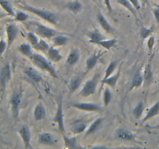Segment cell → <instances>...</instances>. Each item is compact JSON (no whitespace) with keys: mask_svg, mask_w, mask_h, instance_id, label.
Segmentation results:
<instances>
[{"mask_svg":"<svg viewBox=\"0 0 159 149\" xmlns=\"http://www.w3.org/2000/svg\"><path fill=\"white\" fill-rule=\"evenodd\" d=\"M143 84H144V76H143L142 73H141V69H139L134 74V77L132 79L131 84H130L128 92L132 91L135 88H140Z\"/></svg>","mask_w":159,"mask_h":149,"instance_id":"13","label":"cell"},{"mask_svg":"<svg viewBox=\"0 0 159 149\" xmlns=\"http://www.w3.org/2000/svg\"><path fill=\"white\" fill-rule=\"evenodd\" d=\"M32 45L29 44V43H23L20 45H19L17 49L18 51L21 53L23 55L26 56V57H30L33 56V51H32Z\"/></svg>","mask_w":159,"mask_h":149,"instance_id":"28","label":"cell"},{"mask_svg":"<svg viewBox=\"0 0 159 149\" xmlns=\"http://www.w3.org/2000/svg\"><path fill=\"white\" fill-rule=\"evenodd\" d=\"M155 6H156V7H158V8H159V4H155Z\"/></svg>","mask_w":159,"mask_h":149,"instance_id":"47","label":"cell"},{"mask_svg":"<svg viewBox=\"0 0 159 149\" xmlns=\"http://www.w3.org/2000/svg\"><path fill=\"white\" fill-rule=\"evenodd\" d=\"M156 1H158V2H159V0H156Z\"/></svg>","mask_w":159,"mask_h":149,"instance_id":"48","label":"cell"},{"mask_svg":"<svg viewBox=\"0 0 159 149\" xmlns=\"http://www.w3.org/2000/svg\"><path fill=\"white\" fill-rule=\"evenodd\" d=\"M144 85L145 87L149 86L152 84V81H153V71H152V64H151V61H149L146 65L145 68H144Z\"/></svg>","mask_w":159,"mask_h":149,"instance_id":"14","label":"cell"},{"mask_svg":"<svg viewBox=\"0 0 159 149\" xmlns=\"http://www.w3.org/2000/svg\"><path fill=\"white\" fill-rule=\"evenodd\" d=\"M112 98H113V94H112V92L110 91V89L109 88H106L104 90L103 93V97H102V100H103V105L105 106L110 104V102H111Z\"/></svg>","mask_w":159,"mask_h":149,"instance_id":"38","label":"cell"},{"mask_svg":"<svg viewBox=\"0 0 159 149\" xmlns=\"http://www.w3.org/2000/svg\"><path fill=\"white\" fill-rule=\"evenodd\" d=\"M86 36L89 39L90 43H96V44H98V43L100 42L101 40H105V37L97 29L89 31V33H87Z\"/></svg>","mask_w":159,"mask_h":149,"instance_id":"20","label":"cell"},{"mask_svg":"<svg viewBox=\"0 0 159 149\" xmlns=\"http://www.w3.org/2000/svg\"><path fill=\"white\" fill-rule=\"evenodd\" d=\"M34 117L37 121L42 120L46 117V110L41 102L36 106L34 111Z\"/></svg>","mask_w":159,"mask_h":149,"instance_id":"22","label":"cell"},{"mask_svg":"<svg viewBox=\"0 0 159 149\" xmlns=\"http://www.w3.org/2000/svg\"><path fill=\"white\" fill-rule=\"evenodd\" d=\"M47 54L50 60L53 62H59L62 59V55L60 51L54 47H50Z\"/></svg>","mask_w":159,"mask_h":149,"instance_id":"24","label":"cell"},{"mask_svg":"<svg viewBox=\"0 0 159 149\" xmlns=\"http://www.w3.org/2000/svg\"><path fill=\"white\" fill-rule=\"evenodd\" d=\"M141 3V6L143 7H144L145 6H150V2H149V0H140Z\"/></svg>","mask_w":159,"mask_h":149,"instance_id":"46","label":"cell"},{"mask_svg":"<svg viewBox=\"0 0 159 149\" xmlns=\"http://www.w3.org/2000/svg\"><path fill=\"white\" fill-rule=\"evenodd\" d=\"M116 138L123 140V141H133L136 138V134L134 133L133 132L130 131L128 130L125 129H118L116 131Z\"/></svg>","mask_w":159,"mask_h":149,"instance_id":"15","label":"cell"},{"mask_svg":"<svg viewBox=\"0 0 159 149\" xmlns=\"http://www.w3.org/2000/svg\"><path fill=\"white\" fill-rule=\"evenodd\" d=\"M0 4H1L2 8L7 12L8 15L12 17L16 16V12H14L12 5L9 2V0H0Z\"/></svg>","mask_w":159,"mask_h":149,"instance_id":"31","label":"cell"},{"mask_svg":"<svg viewBox=\"0 0 159 149\" xmlns=\"http://www.w3.org/2000/svg\"><path fill=\"white\" fill-rule=\"evenodd\" d=\"M18 133L20 134L23 144H24L25 148H32L31 146V133L29 127L27 125H23L18 130Z\"/></svg>","mask_w":159,"mask_h":149,"instance_id":"8","label":"cell"},{"mask_svg":"<svg viewBox=\"0 0 159 149\" xmlns=\"http://www.w3.org/2000/svg\"><path fill=\"white\" fill-rule=\"evenodd\" d=\"M63 100L62 99H60L58 104H57V112H56L55 115H54V118H53V122L57 124L59 130L62 134L65 133V121H64V113H63Z\"/></svg>","mask_w":159,"mask_h":149,"instance_id":"5","label":"cell"},{"mask_svg":"<svg viewBox=\"0 0 159 149\" xmlns=\"http://www.w3.org/2000/svg\"><path fill=\"white\" fill-rule=\"evenodd\" d=\"M120 77V67L119 68L117 72L116 73L113 75L110 76V77L107 78V79H102L100 81V82L102 84H106V85H109L110 87H111L113 89H114L115 87H116V83H117L118 80H119Z\"/></svg>","mask_w":159,"mask_h":149,"instance_id":"16","label":"cell"},{"mask_svg":"<svg viewBox=\"0 0 159 149\" xmlns=\"http://www.w3.org/2000/svg\"><path fill=\"white\" fill-rule=\"evenodd\" d=\"M154 32V27L152 26L150 28H147L145 26H141V31H140V36H141L142 40H145V39L151 37L152 33Z\"/></svg>","mask_w":159,"mask_h":149,"instance_id":"37","label":"cell"},{"mask_svg":"<svg viewBox=\"0 0 159 149\" xmlns=\"http://www.w3.org/2000/svg\"><path fill=\"white\" fill-rule=\"evenodd\" d=\"M35 24V33L40 37L43 38H53L57 35V30L47 26L40 23H34Z\"/></svg>","mask_w":159,"mask_h":149,"instance_id":"6","label":"cell"},{"mask_svg":"<svg viewBox=\"0 0 159 149\" xmlns=\"http://www.w3.org/2000/svg\"><path fill=\"white\" fill-rule=\"evenodd\" d=\"M158 113H159V99L156 102H155V104H154L153 106H152V107H151L150 109H149L148 110L146 116H144V119L141 120V124H144V123H145L146 121H148V120L155 117V116L158 115Z\"/></svg>","mask_w":159,"mask_h":149,"instance_id":"21","label":"cell"},{"mask_svg":"<svg viewBox=\"0 0 159 149\" xmlns=\"http://www.w3.org/2000/svg\"><path fill=\"white\" fill-rule=\"evenodd\" d=\"M22 96H23V91L21 89H17L14 91L12 97L10 99L11 110H12V116L15 119H17L20 113V108L21 105Z\"/></svg>","mask_w":159,"mask_h":149,"instance_id":"3","label":"cell"},{"mask_svg":"<svg viewBox=\"0 0 159 149\" xmlns=\"http://www.w3.org/2000/svg\"><path fill=\"white\" fill-rule=\"evenodd\" d=\"M0 43H1V55L2 56L4 52L6 51V50L8 49V43L6 41H5L2 37Z\"/></svg>","mask_w":159,"mask_h":149,"instance_id":"42","label":"cell"},{"mask_svg":"<svg viewBox=\"0 0 159 149\" xmlns=\"http://www.w3.org/2000/svg\"><path fill=\"white\" fill-rule=\"evenodd\" d=\"M118 65V61H112L109 65L107 66V70H106L105 72V75H104L103 79H107V78L110 77V76L112 75L114 71L116 70V67Z\"/></svg>","mask_w":159,"mask_h":149,"instance_id":"36","label":"cell"},{"mask_svg":"<svg viewBox=\"0 0 159 149\" xmlns=\"http://www.w3.org/2000/svg\"><path fill=\"white\" fill-rule=\"evenodd\" d=\"M23 72L30 80L36 82V83H40L43 81L41 74L39 71H37L35 68L30 67V68H27L26 70H24Z\"/></svg>","mask_w":159,"mask_h":149,"instance_id":"11","label":"cell"},{"mask_svg":"<svg viewBox=\"0 0 159 149\" xmlns=\"http://www.w3.org/2000/svg\"><path fill=\"white\" fill-rule=\"evenodd\" d=\"M155 37H152V36H151L148 39V47L149 51H152L154 46H155Z\"/></svg>","mask_w":159,"mask_h":149,"instance_id":"41","label":"cell"},{"mask_svg":"<svg viewBox=\"0 0 159 149\" xmlns=\"http://www.w3.org/2000/svg\"><path fill=\"white\" fill-rule=\"evenodd\" d=\"M31 60L36 67L48 72L54 78H56V79L58 78V74H57V72L56 71L54 67L53 66L51 62L49 60H48L44 56L40 54H34L31 57Z\"/></svg>","mask_w":159,"mask_h":149,"instance_id":"2","label":"cell"},{"mask_svg":"<svg viewBox=\"0 0 159 149\" xmlns=\"http://www.w3.org/2000/svg\"><path fill=\"white\" fill-rule=\"evenodd\" d=\"M102 122H103V118L99 117L97 118L91 125L89 127V128L87 129L86 133H85V136H89L90 134H93V133H96L98 130L99 129V127L102 126Z\"/></svg>","mask_w":159,"mask_h":149,"instance_id":"25","label":"cell"},{"mask_svg":"<svg viewBox=\"0 0 159 149\" xmlns=\"http://www.w3.org/2000/svg\"><path fill=\"white\" fill-rule=\"evenodd\" d=\"M63 138L64 141H65V145L66 147H68V148H76L78 147L77 145V138L76 137H69L65 136V134H63Z\"/></svg>","mask_w":159,"mask_h":149,"instance_id":"34","label":"cell"},{"mask_svg":"<svg viewBox=\"0 0 159 149\" xmlns=\"http://www.w3.org/2000/svg\"><path fill=\"white\" fill-rule=\"evenodd\" d=\"M18 6L20 9H23V10L32 12V13L35 14V15H37L40 18L44 20L45 21L48 22L49 23H51V24L56 25L58 23V16L55 12H52V11L34 7V6H31L24 2L18 3Z\"/></svg>","mask_w":159,"mask_h":149,"instance_id":"1","label":"cell"},{"mask_svg":"<svg viewBox=\"0 0 159 149\" xmlns=\"http://www.w3.org/2000/svg\"><path fill=\"white\" fill-rule=\"evenodd\" d=\"M69 41V37L64 35H56L52 38V42L54 46H65Z\"/></svg>","mask_w":159,"mask_h":149,"instance_id":"29","label":"cell"},{"mask_svg":"<svg viewBox=\"0 0 159 149\" xmlns=\"http://www.w3.org/2000/svg\"><path fill=\"white\" fill-rule=\"evenodd\" d=\"M11 76H12V74H11L10 65H9V63H7L2 68L1 73H0V81H1L2 90V91H4L5 88H6V84L10 80Z\"/></svg>","mask_w":159,"mask_h":149,"instance_id":"10","label":"cell"},{"mask_svg":"<svg viewBox=\"0 0 159 149\" xmlns=\"http://www.w3.org/2000/svg\"><path fill=\"white\" fill-rule=\"evenodd\" d=\"M144 110V103L143 101H140L137 104L136 106L133 109V115L135 119L138 120L141 117L143 114V112Z\"/></svg>","mask_w":159,"mask_h":149,"instance_id":"32","label":"cell"},{"mask_svg":"<svg viewBox=\"0 0 159 149\" xmlns=\"http://www.w3.org/2000/svg\"><path fill=\"white\" fill-rule=\"evenodd\" d=\"M116 2H118L119 4H120L121 6H124V8L127 9V10L130 11V12L132 13V15L135 17L136 20L138 21V13H137V10L134 6L132 5V3L130 2V0H116Z\"/></svg>","mask_w":159,"mask_h":149,"instance_id":"27","label":"cell"},{"mask_svg":"<svg viewBox=\"0 0 159 149\" xmlns=\"http://www.w3.org/2000/svg\"><path fill=\"white\" fill-rule=\"evenodd\" d=\"M82 78L79 75L73 76L70 79L69 84H68V91H69L70 94L71 95L79 88L81 83H82Z\"/></svg>","mask_w":159,"mask_h":149,"instance_id":"23","label":"cell"},{"mask_svg":"<svg viewBox=\"0 0 159 149\" xmlns=\"http://www.w3.org/2000/svg\"><path fill=\"white\" fill-rule=\"evenodd\" d=\"M103 2L104 5L106 6V7H107L108 12H110V13H112V12H113V8H112L110 0H103Z\"/></svg>","mask_w":159,"mask_h":149,"instance_id":"45","label":"cell"},{"mask_svg":"<svg viewBox=\"0 0 159 149\" xmlns=\"http://www.w3.org/2000/svg\"><path fill=\"white\" fill-rule=\"evenodd\" d=\"M152 12H153V15L155 16V20H156L157 24H158V26H159V8L156 7L155 9H154L152 10Z\"/></svg>","mask_w":159,"mask_h":149,"instance_id":"44","label":"cell"},{"mask_svg":"<svg viewBox=\"0 0 159 149\" xmlns=\"http://www.w3.org/2000/svg\"><path fill=\"white\" fill-rule=\"evenodd\" d=\"M98 82H99V75L96 74L93 79H89L85 82L80 92L81 96H84V97H88V96L95 94L96 92Z\"/></svg>","mask_w":159,"mask_h":149,"instance_id":"4","label":"cell"},{"mask_svg":"<svg viewBox=\"0 0 159 149\" xmlns=\"http://www.w3.org/2000/svg\"><path fill=\"white\" fill-rule=\"evenodd\" d=\"M79 58H80V51H79V49L74 48L70 51L69 54H68V58H67V63L69 65H74L79 61Z\"/></svg>","mask_w":159,"mask_h":149,"instance_id":"26","label":"cell"},{"mask_svg":"<svg viewBox=\"0 0 159 149\" xmlns=\"http://www.w3.org/2000/svg\"><path fill=\"white\" fill-rule=\"evenodd\" d=\"M71 106L79 110L86 112H96L101 110V106L98 104L92 102H75L71 104Z\"/></svg>","mask_w":159,"mask_h":149,"instance_id":"9","label":"cell"},{"mask_svg":"<svg viewBox=\"0 0 159 149\" xmlns=\"http://www.w3.org/2000/svg\"><path fill=\"white\" fill-rule=\"evenodd\" d=\"M65 7L75 14L80 13L83 9V5L79 0H74V1L69 2L65 5Z\"/></svg>","mask_w":159,"mask_h":149,"instance_id":"19","label":"cell"},{"mask_svg":"<svg viewBox=\"0 0 159 149\" xmlns=\"http://www.w3.org/2000/svg\"><path fill=\"white\" fill-rule=\"evenodd\" d=\"M37 36L38 35H37L36 33L34 34V33L33 32H28L27 34H26V37H27L28 41H29L30 43L32 45V47L35 46L36 44H37V43H38L39 40H40V39L38 38Z\"/></svg>","mask_w":159,"mask_h":149,"instance_id":"39","label":"cell"},{"mask_svg":"<svg viewBox=\"0 0 159 149\" xmlns=\"http://www.w3.org/2000/svg\"><path fill=\"white\" fill-rule=\"evenodd\" d=\"M6 33L7 36L8 49L11 47L19 34V29L15 23H9L6 27Z\"/></svg>","mask_w":159,"mask_h":149,"instance_id":"7","label":"cell"},{"mask_svg":"<svg viewBox=\"0 0 159 149\" xmlns=\"http://www.w3.org/2000/svg\"><path fill=\"white\" fill-rule=\"evenodd\" d=\"M33 48L37 50V51H42V52L43 53H48L50 47L45 40H43V39H40V40H39V42L37 43V44H36L35 46L33 47Z\"/></svg>","mask_w":159,"mask_h":149,"instance_id":"35","label":"cell"},{"mask_svg":"<svg viewBox=\"0 0 159 149\" xmlns=\"http://www.w3.org/2000/svg\"><path fill=\"white\" fill-rule=\"evenodd\" d=\"M103 54V53H99V54H97V53H94L92 55L89 56L88 59L85 61V68H86V71H89L90 70L93 69L95 66L97 64L98 61L100 58L101 56Z\"/></svg>","mask_w":159,"mask_h":149,"instance_id":"17","label":"cell"},{"mask_svg":"<svg viewBox=\"0 0 159 149\" xmlns=\"http://www.w3.org/2000/svg\"><path fill=\"white\" fill-rule=\"evenodd\" d=\"M14 18H15L16 21L24 22L29 18V15L26 12H25L24 11H17L16 12V16Z\"/></svg>","mask_w":159,"mask_h":149,"instance_id":"40","label":"cell"},{"mask_svg":"<svg viewBox=\"0 0 159 149\" xmlns=\"http://www.w3.org/2000/svg\"><path fill=\"white\" fill-rule=\"evenodd\" d=\"M38 142L40 144H46V145H50L53 144L55 142L54 135L49 132H43L41 133L38 137Z\"/></svg>","mask_w":159,"mask_h":149,"instance_id":"18","label":"cell"},{"mask_svg":"<svg viewBox=\"0 0 159 149\" xmlns=\"http://www.w3.org/2000/svg\"><path fill=\"white\" fill-rule=\"evenodd\" d=\"M130 2L132 3V5L134 6V7L136 9L137 11H139L141 8V3L140 2L139 0H130Z\"/></svg>","mask_w":159,"mask_h":149,"instance_id":"43","label":"cell"},{"mask_svg":"<svg viewBox=\"0 0 159 149\" xmlns=\"http://www.w3.org/2000/svg\"><path fill=\"white\" fill-rule=\"evenodd\" d=\"M96 19L98 20V23L100 24L101 27L103 29L104 31H106L108 34H112L113 32V29L111 26V25L110 24V23L108 22V20L106 19V17L104 16L103 14L101 12V11H99L97 12V15H96Z\"/></svg>","mask_w":159,"mask_h":149,"instance_id":"12","label":"cell"},{"mask_svg":"<svg viewBox=\"0 0 159 149\" xmlns=\"http://www.w3.org/2000/svg\"><path fill=\"white\" fill-rule=\"evenodd\" d=\"M87 124L84 122H79L77 124H75L71 126V131L75 134H79L81 133H83L85 130H86Z\"/></svg>","mask_w":159,"mask_h":149,"instance_id":"30","label":"cell"},{"mask_svg":"<svg viewBox=\"0 0 159 149\" xmlns=\"http://www.w3.org/2000/svg\"><path fill=\"white\" fill-rule=\"evenodd\" d=\"M117 43V40L116 38L110 39V40H101L98 43V45H100L101 47L107 49V51H110L112 47H115Z\"/></svg>","mask_w":159,"mask_h":149,"instance_id":"33","label":"cell"}]
</instances>
